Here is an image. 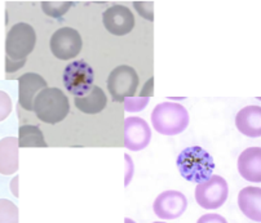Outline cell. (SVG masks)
<instances>
[{
  "label": "cell",
  "instance_id": "cell-13",
  "mask_svg": "<svg viewBox=\"0 0 261 223\" xmlns=\"http://www.w3.org/2000/svg\"><path fill=\"white\" fill-rule=\"evenodd\" d=\"M238 172L246 181L261 182V149L250 147L238 157Z\"/></svg>",
  "mask_w": 261,
  "mask_h": 223
},
{
  "label": "cell",
  "instance_id": "cell-22",
  "mask_svg": "<svg viewBox=\"0 0 261 223\" xmlns=\"http://www.w3.org/2000/svg\"><path fill=\"white\" fill-rule=\"evenodd\" d=\"M12 113V99L6 92L0 91V121L6 120Z\"/></svg>",
  "mask_w": 261,
  "mask_h": 223
},
{
  "label": "cell",
  "instance_id": "cell-16",
  "mask_svg": "<svg viewBox=\"0 0 261 223\" xmlns=\"http://www.w3.org/2000/svg\"><path fill=\"white\" fill-rule=\"evenodd\" d=\"M238 205L242 213L255 222L261 220V188L246 187L239 192Z\"/></svg>",
  "mask_w": 261,
  "mask_h": 223
},
{
  "label": "cell",
  "instance_id": "cell-9",
  "mask_svg": "<svg viewBox=\"0 0 261 223\" xmlns=\"http://www.w3.org/2000/svg\"><path fill=\"white\" fill-rule=\"evenodd\" d=\"M188 208L186 196L180 191L168 190L162 192L153 204L154 213L161 219H176L185 213Z\"/></svg>",
  "mask_w": 261,
  "mask_h": 223
},
{
  "label": "cell",
  "instance_id": "cell-5",
  "mask_svg": "<svg viewBox=\"0 0 261 223\" xmlns=\"http://www.w3.org/2000/svg\"><path fill=\"white\" fill-rule=\"evenodd\" d=\"M64 86L74 97H83L93 87L95 71L86 61H72L64 70Z\"/></svg>",
  "mask_w": 261,
  "mask_h": 223
},
{
  "label": "cell",
  "instance_id": "cell-14",
  "mask_svg": "<svg viewBox=\"0 0 261 223\" xmlns=\"http://www.w3.org/2000/svg\"><path fill=\"white\" fill-rule=\"evenodd\" d=\"M236 127L243 135L257 138L261 135V107L247 106L236 116Z\"/></svg>",
  "mask_w": 261,
  "mask_h": 223
},
{
  "label": "cell",
  "instance_id": "cell-6",
  "mask_svg": "<svg viewBox=\"0 0 261 223\" xmlns=\"http://www.w3.org/2000/svg\"><path fill=\"white\" fill-rule=\"evenodd\" d=\"M139 75L134 67L120 65L108 77V91L115 102H123L127 97H135L139 88Z\"/></svg>",
  "mask_w": 261,
  "mask_h": 223
},
{
  "label": "cell",
  "instance_id": "cell-25",
  "mask_svg": "<svg viewBox=\"0 0 261 223\" xmlns=\"http://www.w3.org/2000/svg\"><path fill=\"white\" fill-rule=\"evenodd\" d=\"M153 81H154V79L151 77V79L147 81L146 86L142 88V93L140 97H149V98H150V96H153V92H154L153 91Z\"/></svg>",
  "mask_w": 261,
  "mask_h": 223
},
{
  "label": "cell",
  "instance_id": "cell-3",
  "mask_svg": "<svg viewBox=\"0 0 261 223\" xmlns=\"http://www.w3.org/2000/svg\"><path fill=\"white\" fill-rule=\"evenodd\" d=\"M151 123L161 134L177 135L189 125V113L180 103H159L151 113Z\"/></svg>",
  "mask_w": 261,
  "mask_h": 223
},
{
  "label": "cell",
  "instance_id": "cell-24",
  "mask_svg": "<svg viewBox=\"0 0 261 223\" xmlns=\"http://www.w3.org/2000/svg\"><path fill=\"white\" fill-rule=\"evenodd\" d=\"M25 64H26V62H16V61L6 60V71H7V74H9V72L18 71V70L22 69V67L25 66Z\"/></svg>",
  "mask_w": 261,
  "mask_h": 223
},
{
  "label": "cell",
  "instance_id": "cell-18",
  "mask_svg": "<svg viewBox=\"0 0 261 223\" xmlns=\"http://www.w3.org/2000/svg\"><path fill=\"white\" fill-rule=\"evenodd\" d=\"M43 132L38 125H21L18 129V147H47Z\"/></svg>",
  "mask_w": 261,
  "mask_h": 223
},
{
  "label": "cell",
  "instance_id": "cell-20",
  "mask_svg": "<svg viewBox=\"0 0 261 223\" xmlns=\"http://www.w3.org/2000/svg\"><path fill=\"white\" fill-rule=\"evenodd\" d=\"M18 208L7 199H0V223L18 222Z\"/></svg>",
  "mask_w": 261,
  "mask_h": 223
},
{
  "label": "cell",
  "instance_id": "cell-17",
  "mask_svg": "<svg viewBox=\"0 0 261 223\" xmlns=\"http://www.w3.org/2000/svg\"><path fill=\"white\" fill-rule=\"evenodd\" d=\"M76 108L87 115H96L103 111L108 105V97L105 92L97 86L92 87L91 91L83 97H75L74 98Z\"/></svg>",
  "mask_w": 261,
  "mask_h": 223
},
{
  "label": "cell",
  "instance_id": "cell-7",
  "mask_svg": "<svg viewBox=\"0 0 261 223\" xmlns=\"http://www.w3.org/2000/svg\"><path fill=\"white\" fill-rule=\"evenodd\" d=\"M229 196L228 182L220 176H211L207 181L198 183L195 200L203 209H217L225 204Z\"/></svg>",
  "mask_w": 261,
  "mask_h": 223
},
{
  "label": "cell",
  "instance_id": "cell-2",
  "mask_svg": "<svg viewBox=\"0 0 261 223\" xmlns=\"http://www.w3.org/2000/svg\"><path fill=\"white\" fill-rule=\"evenodd\" d=\"M33 113L45 124L61 123L70 113L69 98L61 89L45 88L36 94Z\"/></svg>",
  "mask_w": 261,
  "mask_h": 223
},
{
  "label": "cell",
  "instance_id": "cell-21",
  "mask_svg": "<svg viewBox=\"0 0 261 223\" xmlns=\"http://www.w3.org/2000/svg\"><path fill=\"white\" fill-rule=\"evenodd\" d=\"M123 102H124L125 111L140 113L149 105V97H127Z\"/></svg>",
  "mask_w": 261,
  "mask_h": 223
},
{
  "label": "cell",
  "instance_id": "cell-4",
  "mask_svg": "<svg viewBox=\"0 0 261 223\" xmlns=\"http://www.w3.org/2000/svg\"><path fill=\"white\" fill-rule=\"evenodd\" d=\"M36 44V34L31 25L25 22L16 23L7 33L6 60L26 62Z\"/></svg>",
  "mask_w": 261,
  "mask_h": 223
},
{
  "label": "cell",
  "instance_id": "cell-26",
  "mask_svg": "<svg viewBox=\"0 0 261 223\" xmlns=\"http://www.w3.org/2000/svg\"><path fill=\"white\" fill-rule=\"evenodd\" d=\"M17 183H18V177H14L13 178V181H12V183H11V191L12 192H13V195L16 196V198H18V185H17Z\"/></svg>",
  "mask_w": 261,
  "mask_h": 223
},
{
  "label": "cell",
  "instance_id": "cell-15",
  "mask_svg": "<svg viewBox=\"0 0 261 223\" xmlns=\"http://www.w3.org/2000/svg\"><path fill=\"white\" fill-rule=\"evenodd\" d=\"M18 138L0 140V174L11 176L18 169Z\"/></svg>",
  "mask_w": 261,
  "mask_h": 223
},
{
  "label": "cell",
  "instance_id": "cell-11",
  "mask_svg": "<svg viewBox=\"0 0 261 223\" xmlns=\"http://www.w3.org/2000/svg\"><path fill=\"white\" fill-rule=\"evenodd\" d=\"M102 22L106 30L115 36L129 34L135 27V17L124 6H113L102 14Z\"/></svg>",
  "mask_w": 261,
  "mask_h": 223
},
{
  "label": "cell",
  "instance_id": "cell-10",
  "mask_svg": "<svg viewBox=\"0 0 261 223\" xmlns=\"http://www.w3.org/2000/svg\"><path fill=\"white\" fill-rule=\"evenodd\" d=\"M151 130L141 118L130 116L124 120V146L130 151H141L149 146Z\"/></svg>",
  "mask_w": 261,
  "mask_h": 223
},
{
  "label": "cell",
  "instance_id": "cell-23",
  "mask_svg": "<svg viewBox=\"0 0 261 223\" xmlns=\"http://www.w3.org/2000/svg\"><path fill=\"white\" fill-rule=\"evenodd\" d=\"M124 159L127 160V174H125V178H124V186L127 187L128 185L130 183L132 178H134V174H135V164H134V160L129 155H124Z\"/></svg>",
  "mask_w": 261,
  "mask_h": 223
},
{
  "label": "cell",
  "instance_id": "cell-12",
  "mask_svg": "<svg viewBox=\"0 0 261 223\" xmlns=\"http://www.w3.org/2000/svg\"><path fill=\"white\" fill-rule=\"evenodd\" d=\"M48 88V84L42 75L36 72H26L18 79V107L33 111L34 99L36 94Z\"/></svg>",
  "mask_w": 261,
  "mask_h": 223
},
{
  "label": "cell",
  "instance_id": "cell-8",
  "mask_svg": "<svg viewBox=\"0 0 261 223\" xmlns=\"http://www.w3.org/2000/svg\"><path fill=\"white\" fill-rule=\"evenodd\" d=\"M52 54L62 61L72 60L81 53L83 47L82 36L75 29L61 27L56 31L49 40Z\"/></svg>",
  "mask_w": 261,
  "mask_h": 223
},
{
  "label": "cell",
  "instance_id": "cell-1",
  "mask_svg": "<svg viewBox=\"0 0 261 223\" xmlns=\"http://www.w3.org/2000/svg\"><path fill=\"white\" fill-rule=\"evenodd\" d=\"M176 164L181 177L197 185L207 181L215 171L214 157L200 146L184 149L178 155Z\"/></svg>",
  "mask_w": 261,
  "mask_h": 223
},
{
  "label": "cell",
  "instance_id": "cell-19",
  "mask_svg": "<svg viewBox=\"0 0 261 223\" xmlns=\"http://www.w3.org/2000/svg\"><path fill=\"white\" fill-rule=\"evenodd\" d=\"M74 6L72 2H64V0H49V2H42V9L47 16L53 18H60L64 16L71 7Z\"/></svg>",
  "mask_w": 261,
  "mask_h": 223
}]
</instances>
